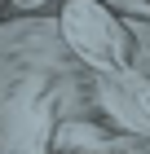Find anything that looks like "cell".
<instances>
[{"instance_id": "1", "label": "cell", "mask_w": 150, "mask_h": 154, "mask_svg": "<svg viewBox=\"0 0 150 154\" xmlns=\"http://www.w3.org/2000/svg\"><path fill=\"white\" fill-rule=\"evenodd\" d=\"M62 35L66 48H75V57L88 62L102 75H128L132 71V31L119 26V18L106 9L102 0H66L62 9Z\"/></svg>"}, {"instance_id": "5", "label": "cell", "mask_w": 150, "mask_h": 154, "mask_svg": "<svg viewBox=\"0 0 150 154\" xmlns=\"http://www.w3.org/2000/svg\"><path fill=\"white\" fill-rule=\"evenodd\" d=\"M44 0H13V9H40Z\"/></svg>"}, {"instance_id": "4", "label": "cell", "mask_w": 150, "mask_h": 154, "mask_svg": "<svg viewBox=\"0 0 150 154\" xmlns=\"http://www.w3.org/2000/svg\"><path fill=\"white\" fill-rule=\"evenodd\" d=\"M102 5H110V9L128 13L132 22H150V0H102Z\"/></svg>"}, {"instance_id": "3", "label": "cell", "mask_w": 150, "mask_h": 154, "mask_svg": "<svg viewBox=\"0 0 150 154\" xmlns=\"http://www.w3.org/2000/svg\"><path fill=\"white\" fill-rule=\"evenodd\" d=\"M115 137H106L93 119H62V128L53 132V145L62 154H106Z\"/></svg>"}, {"instance_id": "2", "label": "cell", "mask_w": 150, "mask_h": 154, "mask_svg": "<svg viewBox=\"0 0 150 154\" xmlns=\"http://www.w3.org/2000/svg\"><path fill=\"white\" fill-rule=\"evenodd\" d=\"M97 101L128 137H150V79H137V71L102 75Z\"/></svg>"}]
</instances>
